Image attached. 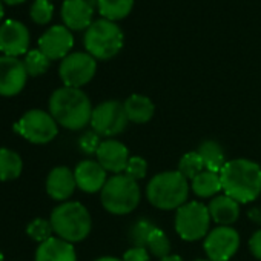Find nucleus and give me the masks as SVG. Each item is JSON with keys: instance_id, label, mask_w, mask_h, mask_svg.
Masks as SVG:
<instances>
[{"instance_id": "38", "label": "nucleus", "mask_w": 261, "mask_h": 261, "mask_svg": "<svg viewBox=\"0 0 261 261\" xmlns=\"http://www.w3.org/2000/svg\"><path fill=\"white\" fill-rule=\"evenodd\" d=\"M95 261H121L115 256H101V258H97Z\"/></svg>"}, {"instance_id": "27", "label": "nucleus", "mask_w": 261, "mask_h": 261, "mask_svg": "<svg viewBox=\"0 0 261 261\" xmlns=\"http://www.w3.org/2000/svg\"><path fill=\"white\" fill-rule=\"evenodd\" d=\"M23 63H25L28 75L39 77V75H42V74H45L48 71L51 60L40 49H33V51L27 53Z\"/></svg>"}, {"instance_id": "33", "label": "nucleus", "mask_w": 261, "mask_h": 261, "mask_svg": "<svg viewBox=\"0 0 261 261\" xmlns=\"http://www.w3.org/2000/svg\"><path fill=\"white\" fill-rule=\"evenodd\" d=\"M100 145H101L100 136L97 133H94V130H91V133H85L79 140V146L85 154H97Z\"/></svg>"}, {"instance_id": "28", "label": "nucleus", "mask_w": 261, "mask_h": 261, "mask_svg": "<svg viewBox=\"0 0 261 261\" xmlns=\"http://www.w3.org/2000/svg\"><path fill=\"white\" fill-rule=\"evenodd\" d=\"M204 169L203 160L198 155V152H188L180 159L178 163V172L186 178V180H194L198 174H201Z\"/></svg>"}, {"instance_id": "36", "label": "nucleus", "mask_w": 261, "mask_h": 261, "mask_svg": "<svg viewBox=\"0 0 261 261\" xmlns=\"http://www.w3.org/2000/svg\"><path fill=\"white\" fill-rule=\"evenodd\" d=\"M160 261H183V259H181V256H178V255H168V256L162 258Z\"/></svg>"}, {"instance_id": "13", "label": "nucleus", "mask_w": 261, "mask_h": 261, "mask_svg": "<svg viewBox=\"0 0 261 261\" xmlns=\"http://www.w3.org/2000/svg\"><path fill=\"white\" fill-rule=\"evenodd\" d=\"M28 48L30 31L23 23L8 19L0 25V51L4 53V56L19 57L27 54Z\"/></svg>"}, {"instance_id": "39", "label": "nucleus", "mask_w": 261, "mask_h": 261, "mask_svg": "<svg viewBox=\"0 0 261 261\" xmlns=\"http://www.w3.org/2000/svg\"><path fill=\"white\" fill-rule=\"evenodd\" d=\"M4 14H5V11H4V5H2V0H0V20L4 19Z\"/></svg>"}, {"instance_id": "3", "label": "nucleus", "mask_w": 261, "mask_h": 261, "mask_svg": "<svg viewBox=\"0 0 261 261\" xmlns=\"http://www.w3.org/2000/svg\"><path fill=\"white\" fill-rule=\"evenodd\" d=\"M51 226L54 233L68 241L77 243L85 240L91 232V215L79 201H65L51 214Z\"/></svg>"}, {"instance_id": "1", "label": "nucleus", "mask_w": 261, "mask_h": 261, "mask_svg": "<svg viewBox=\"0 0 261 261\" xmlns=\"http://www.w3.org/2000/svg\"><path fill=\"white\" fill-rule=\"evenodd\" d=\"M49 114L57 124L71 130H79L91 123L92 105L80 88L63 86L51 94Z\"/></svg>"}, {"instance_id": "16", "label": "nucleus", "mask_w": 261, "mask_h": 261, "mask_svg": "<svg viewBox=\"0 0 261 261\" xmlns=\"http://www.w3.org/2000/svg\"><path fill=\"white\" fill-rule=\"evenodd\" d=\"M77 188L83 192L94 194L103 189L106 185V171L98 162L94 160H83L77 165L74 171Z\"/></svg>"}, {"instance_id": "24", "label": "nucleus", "mask_w": 261, "mask_h": 261, "mask_svg": "<svg viewBox=\"0 0 261 261\" xmlns=\"http://www.w3.org/2000/svg\"><path fill=\"white\" fill-rule=\"evenodd\" d=\"M97 8L101 19L117 22L129 16L134 8V0H97Z\"/></svg>"}, {"instance_id": "35", "label": "nucleus", "mask_w": 261, "mask_h": 261, "mask_svg": "<svg viewBox=\"0 0 261 261\" xmlns=\"http://www.w3.org/2000/svg\"><path fill=\"white\" fill-rule=\"evenodd\" d=\"M249 247H250V252L253 253L255 258L261 259V229L256 230L250 240H249Z\"/></svg>"}, {"instance_id": "10", "label": "nucleus", "mask_w": 261, "mask_h": 261, "mask_svg": "<svg viewBox=\"0 0 261 261\" xmlns=\"http://www.w3.org/2000/svg\"><path fill=\"white\" fill-rule=\"evenodd\" d=\"M95 71L97 62L88 53H71L62 60L59 66V75L63 85L69 88L85 86L94 79Z\"/></svg>"}, {"instance_id": "22", "label": "nucleus", "mask_w": 261, "mask_h": 261, "mask_svg": "<svg viewBox=\"0 0 261 261\" xmlns=\"http://www.w3.org/2000/svg\"><path fill=\"white\" fill-rule=\"evenodd\" d=\"M197 152L201 157L206 171L220 174L221 169L224 168V165L227 163L226 159H224V152H223L221 146L217 142H214V140L203 142L200 145V148L197 149Z\"/></svg>"}, {"instance_id": "23", "label": "nucleus", "mask_w": 261, "mask_h": 261, "mask_svg": "<svg viewBox=\"0 0 261 261\" xmlns=\"http://www.w3.org/2000/svg\"><path fill=\"white\" fill-rule=\"evenodd\" d=\"M23 171L22 157L8 148H0V180L11 181L20 177Z\"/></svg>"}, {"instance_id": "6", "label": "nucleus", "mask_w": 261, "mask_h": 261, "mask_svg": "<svg viewBox=\"0 0 261 261\" xmlns=\"http://www.w3.org/2000/svg\"><path fill=\"white\" fill-rule=\"evenodd\" d=\"M103 207L114 215L133 212L140 203V189L136 180L126 174H117L108 178L100 195Z\"/></svg>"}, {"instance_id": "7", "label": "nucleus", "mask_w": 261, "mask_h": 261, "mask_svg": "<svg viewBox=\"0 0 261 261\" xmlns=\"http://www.w3.org/2000/svg\"><path fill=\"white\" fill-rule=\"evenodd\" d=\"M14 130L30 143L45 145L57 137L59 124L49 112L42 109H31L25 112L14 124Z\"/></svg>"}, {"instance_id": "40", "label": "nucleus", "mask_w": 261, "mask_h": 261, "mask_svg": "<svg viewBox=\"0 0 261 261\" xmlns=\"http://www.w3.org/2000/svg\"><path fill=\"white\" fill-rule=\"evenodd\" d=\"M0 261H4V253L2 252H0Z\"/></svg>"}, {"instance_id": "17", "label": "nucleus", "mask_w": 261, "mask_h": 261, "mask_svg": "<svg viewBox=\"0 0 261 261\" xmlns=\"http://www.w3.org/2000/svg\"><path fill=\"white\" fill-rule=\"evenodd\" d=\"M97 162L103 166V169L108 172L120 174L126 169L129 162V152L127 148L117 142V140H105L101 142L98 151H97Z\"/></svg>"}, {"instance_id": "29", "label": "nucleus", "mask_w": 261, "mask_h": 261, "mask_svg": "<svg viewBox=\"0 0 261 261\" xmlns=\"http://www.w3.org/2000/svg\"><path fill=\"white\" fill-rule=\"evenodd\" d=\"M148 249H149V252L154 255V256H157V258H165V256H168L169 255V252H171V243H169V238L166 237V233L162 230V229H159V227H155L154 230H152V233L149 235V240H148V246H146Z\"/></svg>"}, {"instance_id": "21", "label": "nucleus", "mask_w": 261, "mask_h": 261, "mask_svg": "<svg viewBox=\"0 0 261 261\" xmlns=\"http://www.w3.org/2000/svg\"><path fill=\"white\" fill-rule=\"evenodd\" d=\"M124 111L127 115V120L133 123H146L152 118L155 112V106L152 100L142 94H133L124 100Z\"/></svg>"}, {"instance_id": "14", "label": "nucleus", "mask_w": 261, "mask_h": 261, "mask_svg": "<svg viewBox=\"0 0 261 261\" xmlns=\"http://www.w3.org/2000/svg\"><path fill=\"white\" fill-rule=\"evenodd\" d=\"M74 46V36L65 25L51 27L40 39L39 49L49 60H63Z\"/></svg>"}, {"instance_id": "15", "label": "nucleus", "mask_w": 261, "mask_h": 261, "mask_svg": "<svg viewBox=\"0 0 261 261\" xmlns=\"http://www.w3.org/2000/svg\"><path fill=\"white\" fill-rule=\"evenodd\" d=\"M94 16V8L88 0H65L62 5V19L68 30H88Z\"/></svg>"}, {"instance_id": "12", "label": "nucleus", "mask_w": 261, "mask_h": 261, "mask_svg": "<svg viewBox=\"0 0 261 261\" xmlns=\"http://www.w3.org/2000/svg\"><path fill=\"white\" fill-rule=\"evenodd\" d=\"M28 72L23 60L19 57H0V95L14 97L25 88Z\"/></svg>"}, {"instance_id": "8", "label": "nucleus", "mask_w": 261, "mask_h": 261, "mask_svg": "<svg viewBox=\"0 0 261 261\" xmlns=\"http://www.w3.org/2000/svg\"><path fill=\"white\" fill-rule=\"evenodd\" d=\"M211 214L207 206L198 201L185 203L175 214V230L186 241H197L209 233Z\"/></svg>"}, {"instance_id": "31", "label": "nucleus", "mask_w": 261, "mask_h": 261, "mask_svg": "<svg viewBox=\"0 0 261 261\" xmlns=\"http://www.w3.org/2000/svg\"><path fill=\"white\" fill-rule=\"evenodd\" d=\"M31 19L39 25H46L51 22L54 14V7L51 5L49 0H36L34 5L31 7Z\"/></svg>"}, {"instance_id": "37", "label": "nucleus", "mask_w": 261, "mask_h": 261, "mask_svg": "<svg viewBox=\"0 0 261 261\" xmlns=\"http://www.w3.org/2000/svg\"><path fill=\"white\" fill-rule=\"evenodd\" d=\"M2 2L4 4H7V5H20V4H23L25 2V0H2Z\"/></svg>"}, {"instance_id": "26", "label": "nucleus", "mask_w": 261, "mask_h": 261, "mask_svg": "<svg viewBox=\"0 0 261 261\" xmlns=\"http://www.w3.org/2000/svg\"><path fill=\"white\" fill-rule=\"evenodd\" d=\"M155 227L157 226L152 221L146 220V218L137 220L129 229V241L133 243L134 247H146L149 235L152 233V230Z\"/></svg>"}, {"instance_id": "19", "label": "nucleus", "mask_w": 261, "mask_h": 261, "mask_svg": "<svg viewBox=\"0 0 261 261\" xmlns=\"http://www.w3.org/2000/svg\"><path fill=\"white\" fill-rule=\"evenodd\" d=\"M36 261H77L72 243L53 237L40 243L36 250Z\"/></svg>"}, {"instance_id": "30", "label": "nucleus", "mask_w": 261, "mask_h": 261, "mask_svg": "<svg viewBox=\"0 0 261 261\" xmlns=\"http://www.w3.org/2000/svg\"><path fill=\"white\" fill-rule=\"evenodd\" d=\"M53 232L51 221L45 218H36L27 226V233L37 243H45L46 240L53 238Z\"/></svg>"}, {"instance_id": "20", "label": "nucleus", "mask_w": 261, "mask_h": 261, "mask_svg": "<svg viewBox=\"0 0 261 261\" xmlns=\"http://www.w3.org/2000/svg\"><path fill=\"white\" fill-rule=\"evenodd\" d=\"M207 209H209L211 218L220 226H230L232 223L238 220V215H240V203L227 197L226 194L217 195L215 198H212Z\"/></svg>"}, {"instance_id": "41", "label": "nucleus", "mask_w": 261, "mask_h": 261, "mask_svg": "<svg viewBox=\"0 0 261 261\" xmlns=\"http://www.w3.org/2000/svg\"><path fill=\"white\" fill-rule=\"evenodd\" d=\"M194 261H211V259H194Z\"/></svg>"}, {"instance_id": "11", "label": "nucleus", "mask_w": 261, "mask_h": 261, "mask_svg": "<svg viewBox=\"0 0 261 261\" xmlns=\"http://www.w3.org/2000/svg\"><path fill=\"white\" fill-rule=\"evenodd\" d=\"M240 247V235L230 226H218L206 235L204 250L211 261H229Z\"/></svg>"}, {"instance_id": "4", "label": "nucleus", "mask_w": 261, "mask_h": 261, "mask_svg": "<svg viewBox=\"0 0 261 261\" xmlns=\"http://www.w3.org/2000/svg\"><path fill=\"white\" fill-rule=\"evenodd\" d=\"M189 194L188 180L178 171H168L157 174L151 178L146 188L148 200L152 206L172 211L178 209L186 203Z\"/></svg>"}, {"instance_id": "5", "label": "nucleus", "mask_w": 261, "mask_h": 261, "mask_svg": "<svg viewBox=\"0 0 261 261\" xmlns=\"http://www.w3.org/2000/svg\"><path fill=\"white\" fill-rule=\"evenodd\" d=\"M124 36L121 28L111 20L98 19L85 31L83 45L86 53L95 60H109L115 57L123 48Z\"/></svg>"}, {"instance_id": "2", "label": "nucleus", "mask_w": 261, "mask_h": 261, "mask_svg": "<svg viewBox=\"0 0 261 261\" xmlns=\"http://www.w3.org/2000/svg\"><path fill=\"white\" fill-rule=\"evenodd\" d=\"M220 178L224 194L238 203L253 201L261 192V168L255 162L230 160L221 169Z\"/></svg>"}, {"instance_id": "25", "label": "nucleus", "mask_w": 261, "mask_h": 261, "mask_svg": "<svg viewBox=\"0 0 261 261\" xmlns=\"http://www.w3.org/2000/svg\"><path fill=\"white\" fill-rule=\"evenodd\" d=\"M192 191L195 195L201 197V198H209L217 195L223 186H221V178L220 174L217 172H211V171H203L201 174H198L191 185Z\"/></svg>"}, {"instance_id": "34", "label": "nucleus", "mask_w": 261, "mask_h": 261, "mask_svg": "<svg viewBox=\"0 0 261 261\" xmlns=\"http://www.w3.org/2000/svg\"><path fill=\"white\" fill-rule=\"evenodd\" d=\"M121 261H149L146 247H130L123 253Z\"/></svg>"}, {"instance_id": "9", "label": "nucleus", "mask_w": 261, "mask_h": 261, "mask_svg": "<svg viewBox=\"0 0 261 261\" xmlns=\"http://www.w3.org/2000/svg\"><path fill=\"white\" fill-rule=\"evenodd\" d=\"M124 105L117 100H108L92 109L91 126L94 133L105 137H112L123 133L127 124Z\"/></svg>"}, {"instance_id": "18", "label": "nucleus", "mask_w": 261, "mask_h": 261, "mask_svg": "<svg viewBox=\"0 0 261 261\" xmlns=\"http://www.w3.org/2000/svg\"><path fill=\"white\" fill-rule=\"evenodd\" d=\"M77 188L74 172L66 166L54 168L46 178V192L53 200L65 201L68 200Z\"/></svg>"}, {"instance_id": "32", "label": "nucleus", "mask_w": 261, "mask_h": 261, "mask_svg": "<svg viewBox=\"0 0 261 261\" xmlns=\"http://www.w3.org/2000/svg\"><path fill=\"white\" fill-rule=\"evenodd\" d=\"M146 171H148V163L143 157H130L129 162H127V166L124 169L126 175L133 180H142L145 178L146 175Z\"/></svg>"}]
</instances>
